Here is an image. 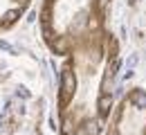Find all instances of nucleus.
Here are the masks:
<instances>
[{
    "instance_id": "f257e3e1",
    "label": "nucleus",
    "mask_w": 146,
    "mask_h": 135,
    "mask_svg": "<svg viewBox=\"0 0 146 135\" xmlns=\"http://www.w3.org/2000/svg\"><path fill=\"white\" fill-rule=\"evenodd\" d=\"M110 135H146V95L142 90H135L124 99Z\"/></svg>"
}]
</instances>
